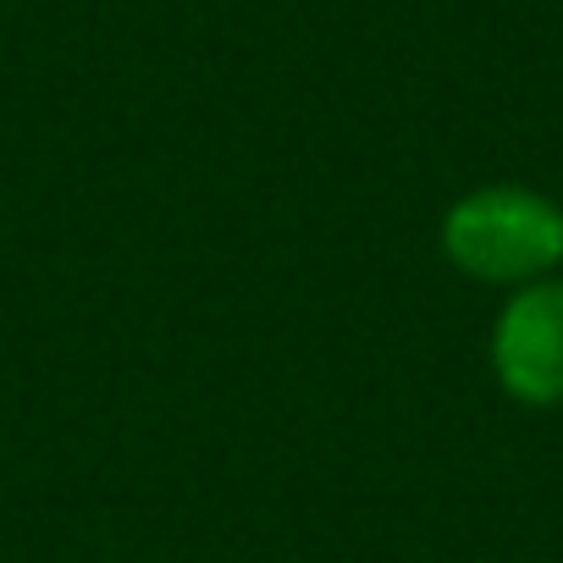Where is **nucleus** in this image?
Listing matches in <instances>:
<instances>
[{
  "label": "nucleus",
  "mask_w": 563,
  "mask_h": 563,
  "mask_svg": "<svg viewBox=\"0 0 563 563\" xmlns=\"http://www.w3.org/2000/svg\"><path fill=\"white\" fill-rule=\"evenodd\" d=\"M442 254L486 288H525L563 265V205L525 183H486L448 205Z\"/></svg>",
  "instance_id": "1"
},
{
  "label": "nucleus",
  "mask_w": 563,
  "mask_h": 563,
  "mask_svg": "<svg viewBox=\"0 0 563 563\" xmlns=\"http://www.w3.org/2000/svg\"><path fill=\"white\" fill-rule=\"evenodd\" d=\"M492 376L514 404H563V276L514 288L492 321Z\"/></svg>",
  "instance_id": "2"
}]
</instances>
